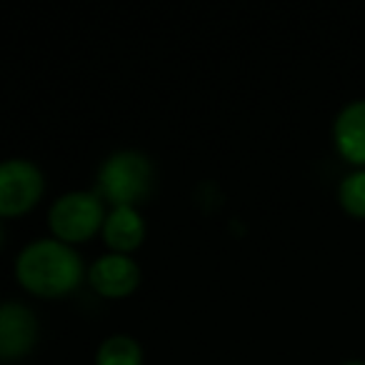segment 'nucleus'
<instances>
[{
  "mask_svg": "<svg viewBox=\"0 0 365 365\" xmlns=\"http://www.w3.org/2000/svg\"><path fill=\"white\" fill-rule=\"evenodd\" d=\"M16 275L28 293L41 298H61L81 285L83 260L73 245L56 238H41L21 250Z\"/></svg>",
  "mask_w": 365,
  "mask_h": 365,
  "instance_id": "f257e3e1",
  "label": "nucleus"
},
{
  "mask_svg": "<svg viewBox=\"0 0 365 365\" xmlns=\"http://www.w3.org/2000/svg\"><path fill=\"white\" fill-rule=\"evenodd\" d=\"M153 185V165L148 155L138 150H118L108 158L98 170V195L113 205L123 208L140 203Z\"/></svg>",
  "mask_w": 365,
  "mask_h": 365,
  "instance_id": "f03ea898",
  "label": "nucleus"
},
{
  "mask_svg": "<svg viewBox=\"0 0 365 365\" xmlns=\"http://www.w3.org/2000/svg\"><path fill=\"white\" fill-rule=\"evenodd\" d=\"M106 223V208L103 198L91 190H73L66 193L51 205L48 225H51L56 240L68 245L86 243Z\"/></svg>",
  "mask_w": 365,
  "mask_h": 365,
  "instance_id": "7ed1b4c3",
  "label": "nucleus"
},
{
  "mask_svg": "<svg viewBox=\"0 0 365 365\" xmlns=\"http://www.w3.org/2000/svg\"><path fill=\"white\" fill-rule=\"evenodd\" d=\"M46 180L43 170L26 158H8L0 163V218H16L41 200Z\"/></svg>",
  "mask_w": 365,
  "mask_h": 365,
  "instance_id": "20e7f679",
  "label": "nucleus"
},
{
  "mask_svg": "<svg viewBox=\"0 0 365 365\" xmlns=\"http://www.w3.org/2000/svg\"><path fill=\"white\" fill-rule=\"evenodd\" d=\"M38 340V320L28 305L3 303L0 305V360L23 358L33 350Z\"/></svg>",
  "mask_w": 365,
  "mask_h": 365,
  "instance_id": "39448f33",
  "label": "nucleus"
},
{
  "mask_svg": "<svg viewBox=\"0 0 365 365\" xmlns=\"http://www.w3.org/2000/svg\"><path fill=\"white\" fill-rule=\"evenodd\" d=\"M88 280L103 298H128L140 285V268L130 255L108 253L91 265Z\"/></svg>",
  "mask_w": 365,
  "mask_h": 365,
  "instance_id": "423d86ee",
  "label": "nucleus"
},
{
  "mask_svg": "<svg viewBox=\"0 0 365 365\" xmlns=\"http://www.w3.org/2000/svg\"><path fill=\"white\" fill-rule=\"evenodd\" d=\"M333 140L345 160L365 165V98L343 106V110L335 115Z\"/></svg>",
  "mask_w": 365,
  "mask_h": 365,
  "instance_id": "0eeeda50",
  "label": "nucleus"
},
{
  "mask_svg": "<svg viewBox=\"0 0 365 365\" xmlns=\"http://www.w3.org/2000/svg\"><path fill=\"white\" fill-rule=\"evenodd\" d=\"M103 238H106L108 248L113 253L128 255L135 248H140L143 240H145V220L130 205L113 208L106 215V223H103Z\"/></svg>",
  "mask_w": 365,
  "mask_h": 365,
  "instance_id": "6e6552de",
  "label": "nucleus"
},
{
  "mask_svg": "<svg viewBox=\"0 0 365 365\" xmlns=\"http://www.w3.org/2000/svg\"><path fill=\"white\" fill-rule=\"evenodd\" d=\"M96 365H143V348L130 335H110L98 348Z\"/></svg>",
  "mask_w": 365,
  "mask_h": 365,
  "instance_id": "1a4fd4ad",
  "label": "nucleus"
},
{
  "mask_svg": "<svg viewBox=\"0 0 365 365\" xmlns=\"http://www.w3.org/2000/svg\"><path fill=\"white\" fill-rule=\"evenodd\" d=\"M338 200L345 213L365 218V168L348 173L338 185Z\"/></svg>",
  "mask_w": 365,
  "mask_h": 365,
  "instance_id": "9d476101",
  "label": "nucleus"
},
{
  "mask_svg": "<svg viewBox=\"0 0 365 365\" xmlns=\"http://www.w3.org/2000/svg\"><path fill=\"white\" fill-rule=\"evenodd\" d=\"M343 365H365V360H345Z\"/></svg>",
  "mask_w": 365,
  "mask_h": 365,
  "instance_id": "9b49d317",
  "label": "nucleus"
},
{
  "mask_svg": "<svg viewBox=\"0 0 365 365\" xmlns=\"http://www.w3.org/2000/svg\"><path fill=\"white\" fill-rule=\"evenodd\" d=\"M0 243H3V225H0Z\"/></svg>",
  "mask_w": 365,
  "mask_h": 365,
  "instance_id": "f8f14e48",
  "label": "nucleus"
}]
</instances>
